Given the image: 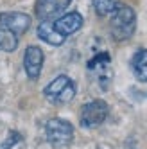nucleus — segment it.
<instances>
[{"instance_id":"2","label":"nucleus","mask_w":147,"mask_h":149,"mask_svg":"<svg viewBox=\"0 0 147 149\" xmlns=\"http://www.w3.org/2000/svg\"><path fill=\"white\" fill-rule=\"evenodd\" d=\"M45 135L54 149H65L74 140V126L61 117H54L45 124Z\"/></svg>"},{"instance_id":"14","label":"nucleus","mask_w":147,"mask_h":149,"mask_svg":"<svg viewBox=\"0 0 147 149\" xmlns=\"http://www.w3.org/2000/svg\"><path fill=\"white\" fill-rule=\"evenodd\" d=\"M20 140H22L20 133H18V131H11V133L7 135L6 140H4L2 144H0V149H11V147H13V146H16Z\"/></svg>"},{"instance_id":"3","label":"nucleus","mask_w":147,"mask_h":149,"mask_svg":"<svg viewBox=\"0 0 147 149\" xmlns=\"http://www.w3.org/2000/svg\"><path fill=\"white\" fill-rule=\"evenodd\" d=\"M45 99L54 102V104H67L76 97V83H74L68 76L61 74V76L54 77L43 90Z\"/></svg>"},{"instance_id":"12","label":"nucleus","mask_w":147,"mask_h":149,"mask_svg":"<svg viewBox=\"0 0 147 149\" xmlns=\"http://www.w3.org/2000/svg\"><path fill=\"white\" fill-rule=\"evenodd\" d=\"M92 4H93V11H95V15L104 18V16H111L120 2L119 0H92Z\"/></svg>"},{"instance_id":"7","label":"nucleus","mask_w":147,"mask_h":149,"mask_svg":"<svg viewBox=\"0 0 147 149\" xmlns=\"http://www.w3.org/2000/svg\"><path fill=\"white\" fill-rule=\"evenodd\" d=\"M43 50H41L38 45H29L25 49V54H24V68L29 79H38L41 68H43Z\"/></svg>"},{"instance_id":"5","label":"nucleus","mask_w":147,"mask_h":149,"mask_svg":"<svg viewBox=\"0 0 147 149\" xmlns=\"http://www.w3.org/2000/svg\"><path fill=\"white\" fill-rule=\"evenodd\" d=\"M70 2L72 0H36L34 15L40 22H52L65 13Z\"/></svg>"},{"instance_id":"4","label":"nucleus","mask_w":147,"mask_h":149,"mask_svg":"<svg viewBox=\"0 0 147 149\" xmlns=\"http://www.w3.org/2000/svg\"><path fill=\"white\" fill-rule=\"evenodd\" d=\"M108 102L102 101V99H93L90 102H86L81 110V126L86 127V130H93V127H99L104 120L108 119Z\"/></svg>"},{"instance_id":"11","label":"nucleus","mask_w":147,"mask_h":149,"mask_svg":"<svg viewBox=\"0 0 147 149\" xmlns=\"http://www.w3.org/2000/svg\"><path fill=\"white\" fill-rule=\"evenodd\" d=\"M20 36H16L13 31L0 25V50L2 52H15L18 49Z\"/></svg>"},{"instance_id":"1","label":"nucleus","mask_w":147,"mask_h":149,"mask_svg":"<svg viewBox=\"0 0 147 149\" xmlns=\"http://www.w3.org/2000/svg\"><path fill=\"white\" fill-rule=\"evenodd\" d=\"M111 36L115 41H126L129 40L135 31H136V13L131 6L119 4V7L115 9V13L111 15Z\"/></svg>"},{"instance_id":"13","label":"nucleus","mask_w":147,"mask_h":149,"mask_svg":"<svg viewBox=\"0 0 147 149\" xmlns=\"http://www.w3.org/2000/svg\"><path fill=\"white\" fill-rule=\"evenodd\" d=\"M110 61H111V58H110V54H108V52H101V54L93 56V58L88 61V68H90V70L106 68V67L110 65Z\"/></svg>"},{"instance_id":"8","label":"nucleus","mask_w":147,"mask_h":149,"mask_svg":"<svg viewBox=\"0 0 147 149\" xmlns=\"http://www.w3.org/2000/svg\"><path fill=\"white\" fill-rule=\"evenodd\" d=\"M52 25H54V29L58 31L61 36L67 38V36H70L74 33H77V31L83 27V16L77 11L65 13V15H61L59 18L52 20Z\"/></svg>"},{"instance_id":"9","label":"nucleus","mask_w":147,"mask_h":149,"mask_svg":"<svg viewBox=\"0 0 147 149\" xmlns=\"http://www.w3.org/2000/svg\"><path fill=\"white\" fill-rule=\"evenodd\" d=\"M38 38L43 40L45 43L49 45H54V47H59L65 43V36H61L58 31L54 29V25H52V22H40L38 25Z\"/></svg>"},{"instance_id":"10","label":"nucleus","mask_w":147,"mask_h":149,"mask_svg":"<svg viewBox=\"0 0 147 149\" xmlns=\"http://www.w3.org/2000/svg\"><path fill=\"white\" fill-rule=\"evenodd\" d=\"M131 70L140 83H147V49H138L133 54Z\"/></svg>"},{"instance_id":"6","label":"nucleus","mask_w":147,"mask_h":149,"mask_svg":"<svg viewBox=\"0 0 147 149\" xmlns=\"http://www.w3.org/2000/svg\"><path fill=\"white\" fill-rule=\"evenodd\" d=\"M0 25L13 31L16 36H22L31 27V16L18 11H6V13H0Z\"/></svg>"}]
</instances>
